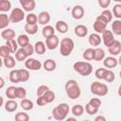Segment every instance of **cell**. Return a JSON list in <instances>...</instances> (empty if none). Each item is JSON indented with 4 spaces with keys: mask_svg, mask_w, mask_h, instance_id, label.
Segmentation results:
<instances>
[{
    "mask_svg": "<svg viewBox=\"0 0 121 121\" xmlns=\"http://www.w3.org/2000/svg\"><path fill=\"white\" fill-rule=\"evenodd\" d=\"M55 28L57 31H59L60 33L61 34H64L68 31V25L66 22L62 21V20H59L57 23H56V26H55Z\"/></svg>",
    "mask_w": 121,
    "mask_h": 121,
    "instance_id": "e0dca14e",
    "label": "cell"
},
{
    "mask_svg": "<svg viewBox=\"0 0 121 121\" xmlns=\"http://www.w3.org/2000/svg\"><path fill=\"white\" fill-rule=\"evenodd\" d=\"M66 95L71 99H77L81 95V90L78 84V82L75 79H69L66 81L64 86Z\"/></svg>",
    "mask_w": 121,
    "mask_h": 121,
    "instance_id": "6da1fadb",
    "label": "cell"
},
{
    "mask_svg": "<svg viewBox=\"0 0 121 121\" xmlns=\"http://www.w3.org/2000/svg\"><path fill=\"white\" fill-rule=\"evenodd\" d=\"M83 121H90V120H83Z\"/></svg>",
    "mask_w": 121,
    "mask_h": 121,
    "instance_id": "6125c7cd",
    "label": "cell"
},
{
    "mask_svg": "<svg viewBox=\"0 0 121 121\" xmlns=\"http://www.w3.org/2000/svg\"><path fill=\"white\" fill-rule=\"evenodd\" d=\"M60 54L63 57H67L72 53L75 43L71 38H63L60 43Z\"/></svg>",
    "mask_w": 121,
    "mask_h": 121,
    "instance_id": "277c9868",
    "label": "cell"
},
{
    "mask_svg": "<svg viewBox=\"0 0 121 121\" xmlns=\"http://www.w3.org/2000/svg\"><path fill=\"white\" fill-rule=\"evenodd\" d=\"M83 58L86 60H95V48H87L83 52Z\"/></svg>",
    "mask_w": 121,
    "mask_h": 121,
    "instance_id": "1f68e13d",
    "label": "cell"
},
{
    "mask_svg": "<svg viewBox=\"0 0 121 121\" xmlns=\"http://www.w3.org/2000/svg\"><path fill=\"white\" fill-rule=\"evenodd\" d=\"M69 111H70V108H69L68 104H66V103H60V104H59L58 106H56L53 109L52 115H53V117L56 120L61 121V120L66 119V116H67Z\"/></svg>",
    "mask_w": 121,
    "mask_h": 121,
    "instance_id": "7a4b0ae2",
    "label": "cell"
},
{
    "mask_svg": "<svg viewBox=\"0 0 121 121\" xmlns=\"http://www.w3.org/2000/svg\"><path fill=\"white\" fill-rule=\"evenodd\" d=\"M71 14H72V17H73L74 19L79 20V19H81V18L83 17V15H84V9H83L81 6H79V5H76V6L72 9Z\"/></svg>",
    "mask_w": 121,
    "mask_h": 121,
    "instance_id": "8fae6325",
    "label": "cell"
},
{
    "mask_svg": "<svg viewBox=\"0 0 121 121\" xmlns=\"http://www.w3.org/2000/svg\"><path fill=\"white\" fill-rule=\"evenodd\" d=\"M17 108H18V104H17V102H16L15 100H13V99H9V100H8V101L5 103V110H6L7 112H15V111L17 110Z\"/></svg>",
    "mask_w": 121,
    "mask_h": 121,
    "instance_id": "44dd1931",
    "label": "cell"
},
{
    "mask_svg": "<svg viewBox=\"0 0 121 121\" xmlns=\"http://www.w3.org/2000/svg\"><path fill=\"white\" fill-rule=\"evenodd\" d=\"M73 67L76 72L83 77L89 76L93 71V66L88 61H77L74 63Z\"/></svg>",
    "mask_w": 121,
    "mask_h": 121,
    "instance_id": "3957f363",
    "label": "cell"
},
{
    "mask_svg": "<svg viewBox=\"0 0 121 121\" xmlns=\"http://www.w3.org/2000/svg\"><path fill=\"white\" fill-rule=\"evenodd\" d=\"M25 66L28 69V70H32V71H38L42 68V63L40 60H37L36 59L33 58H28L26 61H25Z\"/></svg>",
    "mask_w": 121,
    "mask_h": 121,
    "instance_id": "ba28073f",
    "label": "cell"
},
{
    "mask_svg": "<svg viewBox=\"0 0 121 121\" xmlns=\"http://www.w3.org/2000/svg\"><path fill=\"white\" fill-rule=\"evenodd\" d=\"M17 43H18V45L21 47V48H24L26 47L27 44H29V38L27 35L26 34H21L18 36L17 38Z\"/></svg>",
    "mask_w": 121,
    "mask_h": 121,
    "instance_id": "603a6c76",
    "label": "cell"
},
{
    "mask_svg": "<svg viewBox=\"0 0 121 121\" xmlns=\"http://www.w3.org/2000/svg\"><path fill=\"white\" fill-rule=\"evenodd\" d=\"M105 59V52L102 48H95V60L99 61Z\"/></svg>",
    "mask_w": 121,
    "mask_h": 121,
    "instance_id": "836d02e7",
    "label": "cell"
},
{
    "mask_svg": "<svg viewBox=\"0 0 121 121\" xmlns=\"http://www.w3.org/2000/svg\"><path fill=\"white\" fill-rule=\"evenodd\" d=\"M9 23H10L9 16H8L6 13H0V29L2 30L6 29V27H8Z\"/></svg>",
    "mask_w": 121,
    "mask_h": 121,
    "instance_id": "7402d4cb",
    "label": "cell"
},
{
    "mask_svg": "<svg viewBox=\"0 0 121 121\" xmlns=\"http://www.w3.org/2000/svg\"><path fill=\"white\" fill-rule=\"evenodd\" d=\"M25 19V12L20 8H14L10 14H9V20L11 23H19Z\"/></svg>",
    "mask_w": 121,
    "mask_h": 121,
    "instance_id": "8992f818",
    "label": "cell"
},
{
    "mask_svg": "<svg viewBox=\"0 0 121 121\" xmlns=\"http://www.w3.org/2000/svg\"><path fill=\"white\" fill-rule=\"evenodd\" d=\"M24 49H25V51H26V53L27 54V56L29 57V56H31L34 52H35V49H34V45H32L31 43H29V44H27L26 47H24Z\"/></svg>",
    "mask_w": 121,
    "mask_h": 121,
    "instance_id": "816d5d0a",
    "label": "cell"
},
{
    "mask_svg": "<svg viewBox=\"0 0 121 121\" xmlns=\"http://www.w3.org/2000/svg\"><path fill=\"white\" fill-rule=\"evenodd\" d=\"M112 33L115 35H121V20H115L112 24Z\"/></svg>",
    "mask_w": 121,
    "mask_h": 121,
    "instance_id": "4dcf8cb0",
    "label": "cell"
},
{
    "mask_svg": "<svg viewBox=\"0 0 121 121\" xmlns=\"http://www.w3.org/2000/svg\"><path fill=\"white\" fill-rule=\"evenodd\" d=\"M85 111H86V112H87L88 114L93 115V114H95V113L97 112L98 109H97V108H95V107H93L92 105H90L89 103H87V104L85 105Z\"/></svg>",
    "mask_w": 121,
    "mask_h": 121,
    "instance_id": "681fc988",
    "label": "cell"
},
{
    "mask_svg": "<svg viewBox=\"0 0 121 121\" xmlns=\"http://www.w3.org/2000/svg\"><path fill=\"white\" fill-rule=\"evenodd\" d=\"M3 64L7 68H13L16 65V61L12 56H9V57L3 59Z\"/></svg>",
    "mask_w": 121,
    "mask_h": 121,
    "instance_id": "83f0119b",
    "label": "cell"
},
{
    "mask_svg": "<svg viewBox=\"0 0 121 121\" xmlns=\"http://www.w3.org/2000/svg\"><path fill=\"white\" fill-rule=\"evenodd\" d=\"M11 9V3L9 0H1L0 1V11L6 12Z\"/></svg>",
    "mask_w": 121,
    "mask_h": 121,
    "instance_id": "8d00e7d4",
    "label": "cell"
},
{
    "mask_svg": "<svg viewBox=\"0 0 121 121\" xmlns=\"http://www.w3.org/2000/svg\"><path fill=\"white\" fill-rule=\"evenodd\" d=\"M50 22V14L47 11H42L38 15V23L40 25L47 26V24Z\"/></svg>",
    "mask_w": 121,
    "mask_h": 121,
    "instance_id": "5bb4252c",
    "label": "cell"
},
{
    "mask_svg": "<svg viewBox=\"0 0 121 121\" xmlns=\"http://www.w3.org/2000/svg\"><path fill=\"white\" fill-rule=\"evenodd\" d=\"M88 103H89L90 105H92L93 107L97 108V109H99V107L101 106V100H100L99 98H97V97L91 98V99H90V101H89Z\"/></svg>",
    "mask_w": 121,
    "mask_h": 121,
    "instance_id": "f907efd6",
    "label": "cell"
},
{
    "mask_svg": "<svg viewBox=\"0 0 121 121\" xmlns=\"http://www.w3.org/2000/svg\"><path fill=\"white\" fill-rule=\"evenodd\" d=\"M108 86L99 81H94L91 84V92L98 96H104L108 94Z\"/></svg>",
    "mask_w": 121,
    "mask_h": 121,
    "instance_id": "5b68a950",
    "label": "cell"
},
{
    "mask_svg": "<svg viewBox=\"0 0 121 121\" xmlns=\"http://www.w3.org/2000/svg\"><path fill=\"white\" fill-rule=\"evenodd\" d=\"M118 63L121 65V55H120V57H119V59H118Z\"/></svg>",
    "mask_w": 121,
    "mask_h": 121,
    "instance_id": "91938a15",
    "label": "cell"
},
{
    "mask_svg": "<svg viewBox=\"0 0 121 121\" xmlns=\"http://www.w3.org/2000/svg\"><path fill=\"white\" fill-rule=\"evenodd\" d=\"M65 121H78V120L75 117H68V118L65 119Z\"/></svg>",
    "mask_w": 121,
    "mask_h": 121,
    "instance_id": "6f0895ef",
    "label": "cell"
},
{
    "mask_svg": "<svg viewBox=\"0 0 121 121\" xmlns=\"http://www.w3.org/2000/svg\"><path fill=\"white\" fill-rule=\"evenodd\" d=\"M1 37L6 41L12 40L15 37V31L11 28H6L1 31Z\"/></svg>",
    "mask_w": 121,
    "mask_h": 121,
    "instance_id": "ffe728a7",
    "label": "cell"
},
{
    "mask_svg": "<svg viewBox=\"0 0 121 121\" xmlns=\"http://www.w3.org/2000/svg\"><path fill=\"white\" fill-rule=\"evenodd\" d=\"M50 89H49V87L48 86H46V85H41V86H39L38 87V89H37V96L39 97V96H43L47 91H49Z\"/></svg>",
    "mask_w": 121,
    "mask_h": 121,
    "instance_id": "c3c4849f",
    "label": "cell"
},
{
    "mask_svg": "<svg viewBox=\"0 0 121 121\" xmlns=\"http://www.w3.org/2000/svg\"><path fill=\"white\" fill-rule=\"evenodd\" d=\"M118 64V60H116L115 58L110 56V57H107L103 60V65L106 67V68H109V69H112V68H114L116 65Z\"/></svg>",
    "mask_w": 121,
    "mask_h": 121,
    "instance_id": "4fadbf2b",
    "label": "cell"
},
{
    "mask_svg": "<svg viewBox=\"0 0 121 121\" xmlns=\"http://www.w3.org/2000/svg\"><path fill=\"white\" fill-rule=\"evenodd\" d=\"M37 104L39 105V106H44V105H46L47 104V101L45 100V98L43 97V96H39L38 98H37Z\"/></svg>",
    "mask_w": 121,
    "mask_h": 121,
    "instance_id": "db71d44e",
    "label": "cell"
},
{
    "mask_svg": "<svg viewBox=\"0 0 121 121\" xmlns=\"http://www.w3.org/2000/svg\"><path fill=\"white\" fill-rule=\"evenodd\" d=\"M20 4L25 11H32L36 7V2L34 0H20Z\"/></svg>",
    "mask_w": 121,
    "mask_h": 121,
    "instance_id": "7c38bea8",
    "label": "cell"
},
{
    "mask_svg": "<svg viewBox=\"0 0 121 121\" xmlns=\"http://www.w3.org/2000/svg\"><path fill=\"white\" fill-rule=\"evenodd\" d=\"M71 112L75 116H80L84 112V108H83V106H81L79 104H77V105H74L72 107Z\"/></svg>",
    "mask_w": 121,
    "mask_h": 121,
    "instance_id": "d590c367",
    "label": "cell"
},
{
    "mask_svg": "<svg viewBox=\"0 0 121 121\" xmlns=\"http://www.w3.org/2000/svg\"><path fill=\"white\" fill-rule=\"evenodd\" d=\"M33 102L27 98H25V99H22L21 101V107L25 110V111H29V110H32L33 109Z\"/></svg>",
    "mask_w": 121,
    "mask_h": 121,
    "instance_id": "f35d334b",
    "label": "cell"
},
{
    "mask_svg": "<svg viewBox=\"0 0 121 121\" xmlns=\"http://www.w3.org/2000/svg\"><path fill=\"white\" fill-rule=\"evenodd\" d=\"M10 54H11V51L9 50V48L7 45H2V46L0 47V56H1L3 59H5V58L10 56Z\"/></svg>",
    "mask_w": 121,
    "mask_h": 121,
    "instance_id": "b9f144b4",
    "label": "cell"
},
{
    "mask_svg": "<svg viewBox=\"0 0 121 121\" xmlns=\"http://www.w3.org/2000/svg\"><path fill=\"white\" fill-rule=\"evenodd\" d=\"M45 45H46V48H48L49 50L56 49L60 45L59 37L57 35H53V36H50V37L46 38L45 39Z\"/></svg>",
    "mask_w": 121,
    "mask_h": 121,
    "instance_id": "9c48e42d",
    "label": "cell"
},
{
    "mask_svg": "<svg viewBox=\"0 0 121 121\" xmlns=\"http://www.w3.org/2000/svg\"><path fill=\"white\" fill-rule=\"evenodd\" d=\"M95 121H106V118L103 115H98L95 118Z\"/></svg>",
    "mask_w": 121,
    "mask_h": 121,
    "instance_id": "11a10c76",
    "label": "cell"
},
{
    "mask_svg": "<svg viewBox=\"0 0 121 121\" xmlns=\"http://www.w3.org/2000/svg\"><path fill=\"white\" fill-rule=\"evenodd\" d=\"M25 31L27 33V34H30V35H34L38 32V25H28V24H26L25 25Z\"/></svg>",
    "mask_w": 121,
    "mask_h": 121,
    "instance_id": "d6a6232c",
    "label": "cell"
},
{
    "mask_svg": "<svg viewBox=\"0 0 121 121\" xmlns=\"http://www.w3.org/2000/svg\"><path fill=\"white\" fill-rule=\"evenodd\" d=\"M112 12L110 10V9H104L102 12H101V14L100 15H98L97 17H96V19L95 20H97V21H101V22H103V23H106V24H108V23H110L112 20Z\"/></svg>",
    "mask_w": 121,
    "mask_h": 121,
    "instance_id": "30bf717a",
    "label": "cell"
},
{
    "mask_svg": "<svg viewBox=\"0 0 121 121\" xmlns=\"http://www.w3.org/2000/svg\"><path fill=\"white\" fill-rule=\"evenodd\" d=\"M119 75H120V78H121V71H120V73H119Z\"/></svg>",
    "mask_w": 121,
    "mask_h": 121,
    "instance_id": "94428289",
    "label": "cell"
},
{
    "mask_svg": "<svg viewBox=\"0 0 121 121\" xmlns=\"http://www.w3.org/2000/svg\"><path fill=\"white\" fill-rule=\"evenodd\" d=\"M43 66V69H44L45 71L51 72V71H54V70L56 69L57 64H56V61H55V60H51V59H48V60H44Z\"/></svg>",
    "mask_w": 121,
    "mask_h": 121,
    "instance_id": "cb8c5ba5",
    "label": "cell"
},
{
    "mask_svg": "<svg viewBox=\"0 0 121 121\" xmlns=\"http://www.w3.org/2000/svg\"><path fill=\"white\" fill-rule=\"evenodd\" d=\"M112 15L115 18H117V19H120L121 18V4H116V5L113 6Z\"/></svg>",
    "mask_w": 121,
    "mask_h": 121,
    "instance_id": "ee69618b",
    "label": "cell"
},
{
    "mask_svg": "<svg viewBox=\"0 0 121 121\" xmlns=\"http://www.w3.org/2000/svg\"><path fill=\"white\" fill-rule=\"evenodd\" d=\"M0 82H1V83H0V88L2 89V88L4 87V84H5V82H4V78H0Z\"/></svg>",
    "mask_w": 121,
    "mask_h": 121,
    "instance_id": "9f6ffc18",
    "label": "cell"
},
{
    "mask_svg": "<svg viewBox=\"0 0 121 121\" xmlns=\"http://www.w3.org/2000/svg\"><path fill=\"white\" fill-rule=\"evenodd\" d=\"M6 45L9 48V50L11 51V53H16L17 52V50L19 49L18 48V43H17V41H15L14 39H12V40H9V41H7L6 42Z\"/></svg>",
    "mask_w": 121,
    "mask_h": 121,
    "instance_id": "f1b7e54d",
    "label": "cell"
},
{
    "mask_svg": "<svg viewBox=\"0 0 121 121\" xmlns=\"http://www.w3.org/2000/svg\"><path fill=\"white\" fill-rule=\"evenodd\" d=\"M110 4H111V0H98V5L103 9L108 8Z\"/></svg>",
    "mask_w": 121,
    "mask_h": 121,
    "instance_id": "f5cc1de1",
    "label": "cell"
},
{
    "mask_svg": "<svg viewBox=\"0 0 121 121\" xmlns=\"http://www.w3.org/2000/svg\"><path fill=\"white\" fill-rule=\"evenodd\" d=\"M15 90H16L15 86L8 87V89L6 90V95L8 96V98H9V99H14L15 98Z\"/></svg>",
    "mask_w": 121,
    "mask_h": 121,
    "instance_id": "7bdbcfd3",
    "label": "cell"
},
{
    "mask_svg": "<svg viewBox=\"0 0 121 121\" xmlns=\"http://www.w3.org/2000/svg\"><path fill=\"white\" fill-rule=\"evenodd\" d=\"M102 41H103V43H104V44L109 48V47H111L113 43H114V42L116 41L115 39H114V37H113V34H112V32L111 31V30H105L103 33H102Z\"/></svg>",
    "mask_w": 121,
    "mask_h": 121,
    "instance_id": "52a82bcc",
    "label": "cell"
},
{
    "mask_svg": "<svg viewBox=\"0 0 121 121\" xmlns=\"http://www.w3.org/2000/svg\"><path fill=\"white\" fill-rule=\"evenodd\" d=\"M107 70H108V69H106V68H98V69L95 71V78H98V79H104L105 74H106Z\"/></svg>",
    "mask_w": 121,
    "mask_h": 121,
    "instance_id": "bcb514c9",
    "label": "cell"
},
{
    "mask_svg": "<svg viewBox=\"0 0 121 121\" xmlns=\"http://www.w3.org/2000/svg\"><path fill=\"white\" fill-rule=\"evenodd\" d=\"M42 33H43V36L44 38H48L50 36H53L55 35V28L52 26H44L43 30H42Z\"/></svg>",
    "mask_w": 121,
    "mask_h": 121,
    "instance_id": "4316f807",
    "label": "cell"
},
{
    "mask_svg": "<svg viewBox=\"0 0 121 121\" xmlns=\"http://www.w3.org/2000/svg\"><path fill=\"white\" fill-rule=\"evenodd\" d=\"M26 96V90L24 87H16L15 90V98H22L25 99Z\"/></svg>",
    "mask_w": 121,
    "mask_h": 121,
    "instance_id": "e575fe53",
    "label": "cell"
},
{
    "mask_svg": "<svg viewBox=\"0 0 121 121\" xmlns=\"http://www.w3.org/2000/svg\"><path fill=\"white\" fill-rule=\"evenodd\" d=\"M9 80L12 83H18L21 82L20 79V73H19V69H15V70H11L9 72Z\"/></svg>",
    "mask_w": 121,
    "mask_h": 121,
    "instance_id": "484cf974",
    "label": "cell"
},
{
    "mask_svg": "<svg viewBox=\"0 0 121 121\" xmlns=\"http://www.w3.org/2000/svg\"><path fill=\"white\" fill-rule=\"evenodd\" d=\"M26 24L28 25H37V22H38V16L35 14V13H28L26 17Z\"/></svg>",
    "mask_w": 121,
    "mask_h": 121,
    "instance_id": "74e56055",
    "label": "cell"
},
{
    "mask_svg": "<svg viewBox=\"0 0 121 121\" xmlns=\"http://www.w3.org/2000/svg\"><path fill=\"white\" fill-rule=\"evenodd\" d=\"M107 25L106 23H103L101 21H97L95 20V23H94V30L96 32V33H103L105 30H106V27H107Z\"/></svg>",
    "mask_w": 121,
    "mask_h": 121,
    "instance_id": "d6986e66",
    "label": "cell"
},
{
    "mask_svg": "<svg viewBox=\"0 0 121 121\" xmlns=\"http://www.w3.org/2000/svg\"><path fill=\"white\" fill-rule=\"evenodd\" d=\"M19 73H20V79L21 82H26L29 79V72L26 69H19Z\"/></svg>",
    "mask_w": 121,
    "mask_h": 121,
    "instance_id": "60d3db41",
    "label": "cell"
},
{
    "mask_svg": "<svg viewBox=\"0 0 121 121\" xmlns=\"http://www.w3.org/2000/svg\"><path fill=\"white\" fill-rule=\"evenodd\" d=\"M101 40H102V38H101V37L99 36V34H97V33H93V34H91V35L89 36V38H88L89 43H90L92 46H95V47H96L97 45L100 44Z\"/></svg>",
    "mask_w": 121,
    "mask_h": 121,
    "instance_id": "2e32d148",
    "label": "cell"
},
{
    "mask_svg": "<svg viewBox=\"0 0 121 121\" xmlns=\"http://www.w3.org/2000/svg\"><path fill=\"white\" fill-rule=\"evenodd\" d=\"M74 32H75V34H76L78 37L83 38V37H85V36L88 34V28H87V26H84V25H78V26L75 27Z\"/></svg>",
    "mask_w": 121,
    "mask_h": 121,
    "instance_id": "9a60e30c",
    "label": "cell"
},
{
    "mask_svg": "<svg viewBox=\"0 0 121 121\" xmlns=\"http://www.w3.org/2000/svg\"><path fill=\"white\" fill-rule=\"evenodd\" d=\"M108 51H109V53H110L111 55H113V56L118 55V54L121 52V43L116 40V41L114 42V43H113L111 47L108 48Z\"/></svg>",
    "mask_w": 121,
    "mask_h": 121,
    "instance_id": "ac0fdd59",
    "label": "cell"
},
{
    "mask_svg": "<svg viewBox=\"0 0 121 121\" xmlns=\"http://www.w3.org/2000/svg\"><path fill=\"white\" fill-rule=\"evenodd\" d=\"M34 49H35V52L39 55H43L44 54L45 52V49H46V45L42 41H38L36 42V43L34 44Z\"/></svg>",
    "mask_w": 121,
    "mask_h": 121,
    "instance_id": "d4e9b609",
    "label": "cell"
},
{
    "mask_svg": "<svg viewBox=\"0 0 121 121\" xmlns=\"http://www.w3.org/2000/svg\"><path fill=\"white\" fill-rule=\"evenodd\" d=\"M15 121H29V115L26 112H19L15 114Z\"/></svg>",
    "mask_w": 121,
    "mask_h": 121,
    "instance_id": "ab89813d",
    "label": "cell"
},
{
    "mask_svg": "<svg viewBox=\"0 0 121 121\" xmlns=\"http://www.w3.org/2000/svg\"><path fill=\"white\" fill-rule=\"evenodd\" d=\"M117 92H118V95L121 96V84L119 85V87H118V91H117Z\"/></svg>",
    "mask_w": 121,
    "mask_h": 121,
    "instance_id": "680465c9",
    "label": "cell"
},
{
    "mask_svg": "<svg viewBox=\"0 0 121 121\" xmlns=\"http://www.w3.org/2000/svg\"><path fill=\"white\" fill-rule=\"evenodd\" d=\"M114 79H115V76H114V73H113L112 70L108 69V70H107V72H106V74H105V78H104V80H106L107 82H112Z\"/></svg>",
    "mask_w": 121,
    "mask_h": 121,
    "instance_id": "7dc6e473",
    "label": "cell"
},
{
    "mask_svg": "<svg viewBox=\"0 0 121 121\" xmlns=\"http://www.w3.org/2000/svg\"><path fill=\"white\" fill-rule=\"evenodd\" d=\"M27 57H28V56H27V54L26 53V51H25L24 48H19V49L17 50V52L15 53V59H16V60H18V61L26 60H27V59H26Z\"/></svg>",
    "mask_w": 121,
    "mask_h": 121,
    "instance_id": "f546056e",
    "label": "cell"
},
{
    "mask_svg": "<svg viewBox=\"0 0 121 121\" xmlns=\"http://www.w3.org/2000/svg\"><path fill=\"white\" fill-rule=\"evenodd\" d=\"M43 96L45 98V100L47 101V103H51V102H53V101L55 100V94H54V92L51 91V90L47 91Z\"/></svg>",
    "mask_w": 121,
    "mask_h": 121,
    "instance_id": "f6af8a7d",
    "label": "cell"
}]
</instances>
